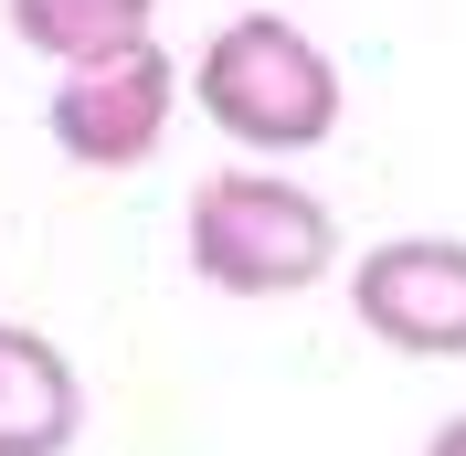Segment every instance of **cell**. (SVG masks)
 Listing matches in <instances>:
<instances>
[{
  "label": "cell",
  "mask_w": 466,
  "mask_h": 456,
  "mask_svg": "<svg viewBox=\"0 0 466 456\" xmlns=\"http://www.w3.org/2000/svg\"><path fill=\"white\" fill-rule=\"evenodd\" d=\"M350 308H360V329H371L381 350H403V361H466V244L456 233L360 244Z\"/></svg>",
  "instance_id": "277c9868"
},
{
  "label": "cell",
  "mask_w": 466,
  "mask_h": 456,
  "mask_svg": "<svg viewBox=\"0 0 466 456\" xmlns=\"http://www.w3.org/2000/svg\"><path fill=\"white\" fill-rule=\"evenodd\" d=\"M191 107L223 128L233 149H255V160H297V149L339 139V64L308 22L287 11H233L223 32L202 43L191 64Z\"/></svg>",
  "instance_id": "6da1fadb"
},
{
  "label": "cell",
  "mask_w": 466,
  "mask_h": 456,
  "mask_svg": "<svg viewBox=\"0 0 466 456\" xmlns=\"http://www.w3.org/2000/svg\"><path fill=\"white\" fill-rule=\"evenodd\" d=\"M191 276L223 297H308L339 276V212L287 171H212L191 192Z\"/></svg>",
  "instance_id": "7a4b0ae2"
},
{
  "label": "cell",
  "mask_w": 466,
  "mask_h": 456,
  "mask_svg": "<svg viewBox=\"0 0 466 456\" xmlns=\"http://www.w3.org/2000/svg\"><path fill=\"white\" fill-rule=\"evenodd\" d=\"M424 456H466V414H445V425L424 435Z\"/></svg>",
  "instance_id": "52a82bcc"
},
{
  "label": "cell",
  "mask_w": 466,
  "mask_h": 456,
  "mask_svg": "<svg viewBox=\"0 0 466 456\" xmlns=\"http://www.w3.org/2000/svg\"><path fill=\"white\" fill-rule=\"evenodd\" d=\"M11 11V32H22L43 64H106L127 54V43H159V0H0Z\"/></svg>",
  "instance_id": "8992f818"
},
{
  "label": "cell",
  "mask_w": 466,
  "mask_h": 456,
  "mask_svg": "<svg viewBox=\"0 0 466 456\" xmlns=\"http://www.w3.org/2000/svg\"><path fill=\"white\" fill-rule=\"evenodd\" d=\"M86 435V382L43 329L0 318V456H75Z\"/></svg>",
  "instance_id": "5b68a950"
},
{
  "label": "cell",
  "mask_w": 466,
  "mask_h": 456,
  "mask_svg": "<svg viewBox=\"0 0 466 456\" xmlns=\"http://www.w3.org/2000/svg\"><path fill=\"white\" fill-rule=\"evenodd\" d=\"M170 117H180V64L159 54V43H127V54H106V64L54 75L43 128H54V149L75 171H138V160H159Z\"/></svg>",
  "instance_id": "3957f363"
}]
</instances>
